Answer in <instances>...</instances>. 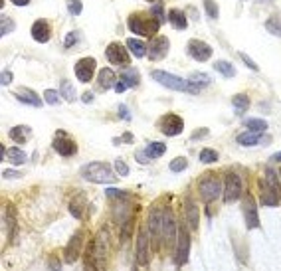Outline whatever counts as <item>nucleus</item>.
Wrapping results in <instances>:
<instances>
[{"mask_svg": "<svg viewBox=\"0 0 281 271\" xmlns=\"http://www.w3.org/2000/svg\"><path fill=\"white\" fill-rule=\"evenodd\" d=\"M107 251H109V234L105 230H101L87 247V257H85V267H103L105 259H107Z\"/></svg>", "mask_w": 281, "mask_h": 271, "instance_id": "1", "label": "nucleus"}, {"mask_svg": "<svg viewBox=\"0 0 281 271\" xmlns=\"http://www.w3.org/2000/svg\"><path fill=\"white\" fill-rule=\"evenodd\" d=\"M81 176L89 182L95 184H113L117 182L119 176H115V172L111 170V167L107 163H89L81 169Z\"/></svg>", "mask_w": 281, "mask_h": 271, "instance_id": "2", "label": "nucleus"}, {"mask_svg": "<svg viewBox=\"0 0 281 271\" xmlns=\"http://www.w3.org/2000/svg\"><path fill=\"white\" fill-rule=\"evenodd\" d=\"M151 77L155 81H159L161 85L169 87V89H175V91H184V93H198L200 89H196L194 85H190L186 79L178 77V75H173L169 71H163V69H153L151 71Z\"/></svg>", "mask_w": 281, "mask_h": 271, "instance_id": "3", "label": "nucleus"}, {"mask_svg": "<svg viewBox=\"0 0 281 271\" xmlns=\"http://www.w3.org/2000/svg\"><path fill=\"white\" fill-rule=\"evenodd\" d=\"M129 28L133 34H139V36H155L157 30L161 28V20L147 18L143 14H131L129 16Z\"/></svg>", "mask_w": 281, "mask_h": 271, "instance_id": "4", "label": "nucleus"}, {"mask_svg": "<svg viewBox=\"0 0 281 271\" xmlns=\"http://www.w3.org/2000/svg\"><path fill=\"white\" fill-rule=\"evenodd\" d=\"M198 190H200V196H202V200L206 202V204H210V202H214L220 194H222V182H220V178L214 174V172H206L202 178H200V182H198Z\"/></svg>", "mask_w": 281, "mask_h": 271, "instance_id": "5", "label": "nucleus"}, {"mask_svg": "<svg viewBox=\"0 0 281 271\" xmlns=\"http://www.w3.org/2000/svg\"><path fill=\"white\" fill-rule=\"evenodd\" d=\"M188 251H190V236L186 232V226H180L178 228V237H176V251H175L176 267H182L188 261Z\"/></svg>", "mask_w": 281, "mask_h": 271, "instance_id": "6", "label": "nucleus"}, {"mask_svg": "<svg viewBox=\"0 0 281 271\" xmlns=\"http://www.w3.org/2000/svg\"><path fill=\"white\" fill-rule=\"evenodd\" d=\"M135 253H137L139 265H149V261H151V232H149V228L139 234Z\"/></svg>", "mask_w": 281, "mask_h": 271, "instance_id": "7", "label": "nucleus"}, {"mask_svg": "<svg viewBox=\"0 0 281 271\" xmlns=\"http://www.w3.org/2000/svg\"><path fill=\"white\" fill-rule=\"evenodd\" d=\"M222 196H224V202H228V204L234 202V200H238L242 196V178L236 172H228L226 174Z\"/></svg>", "mask_w": 281, "mask_h": 271, "instance_id": "8", "label": "nucleus"}, {"mask_svg": "<svg viewBox=\"0 0 281 271\" xmlns=\"http://www.w3.org/2000/svg\"><path fill=\"white\" fill-rule=\"evenodd\" d=\"M105 56L107 60L113 64V66H119V68H129L131 66V58H129V52L123 48V44L119 42H113L107 46L105 50Z\"/></svg>", "mask_w": 281, "mask_h": 271, "instance_id": "9", "label": "nucleus"}, {"mask_svg": "<svg viewBox=\"0 0 281 271\" xmlns=\"http://www.w3.org/2000/svg\"><path fill=\"white\" fill-rule=\"evenodd\" d=\"M159 127H161V131L167 135V137H176V135H180L182 129H184V121L178 115L169 113V115H165L159 121Z\"/></svg>", "mask_w": 281, "mask_h": 271, "instance_id": "10", "label": "nucleus"}, {"mask_svg": "<svg viewBox=\"0 0 281 271\" xmlns=\"http://www.w3.org/2000/svg\"><path fill=\"white\" fill-rule=\"evenodd\" d=\"M83 237H85V232H83V230H79V232H75V234L71 236V239H70V243H68V247H66V251H64L66 263H73V261L81 255Z\"/></svg>", "mask_w": 281, "mask_h": 271, "instance_id": "11", "label": "nucleus"}, {"mask_svg": "<svg viewBox=\"0 0 281 271\" xmlns=\"http://www.w3.org/2000/svg\"><path fill=\"white\" fill-rule=\"evenodd\" d=\"M54 151L60 153L62 157H71V155H75L77 145L68 137L64 131H58L56 133V139H54Z\"/></svg>", "mask_w": 281, "mask_h": 271, "instance_id": "12", "label": "nucleus"}, {"mask_svg": "<svg viewBox=\"0 0 281 271\" xmlns=\"http://www.w3.org/2000/svg\"><path fill=\"white\" fill-rule=\"evenodd\" d=\"M95 66H97V62H95L93 58H81V60L75 64L73 71H75V75H77L79 81L89 83L91 77H93V73H95Z\"/></svg>", "mask_w": 281, "mask_h": 271, "instance_id": "13", "label": "nucleus"}, {"mask_svg": "<svg viewBox=\"0 0 281 271\" xmlns=\"http://www.w3.org/2000/svg\"><path fill=\"white\" fill-rule=\"evenodd\" d=\"M244 216H246V226H247V230L259 228V216H257L255 200H253L251 194H246V196H244Z\"/></svg>", "mask_w": 281, "mask_h": 271, "instance_id": "14", "label": "nucleus"}, {"mask_svg": "<svg viewBox=\"0 0 281 271\" xmlns=\"http://www.w3.org/2000/svg\"><path fill=\"white\" fill-rule=\"evenodd\" d=\"M169 50H171L169 38H165V36H157V38H153V42H151V46H149L147 56H149L153 62H159V60H163V58L169 54Z\"/></svg>", "mask_w": 281, "mask_h": 271, "instance_id": "15", "label": "nucleus"}, {"mask_svg": "<svg viewBox=\"0 0 281 271\" xmlns=\"http://www.w3.org/2000/svg\"><path fill=\"white\" fill-rule=\"evenodd\" d=\"M188 54L196 62H208L212 58V46L202 40H190L188 42Z\"/></svg>", "mask_w": 281, "mask_h": 271, "instance_id": "16", "label": "nucleus"}, {"mask_svg": "<svg viewBox=\"0 0 281 271\" xmlns=\"http://www.w3.org/2000/svg\"><path fill=\"white\" fill-rule=\"evenodd\" d=\"M259 190H261V204L263 206H277L279 204V188H275V186H271L265 178H261L259 180Z\"/></svg>", "mask_w": 281, "mask_h": 271, "instance_id": "17", "label": "nucleus"}, {"mask_svg": "<svg viewBox=\"0 0 281 271\" xmlns=\"http://www.w3.org/2000/svg\"><path fill=\"white\" fill-rule=\"evenodd\" d=\"M178 237V230H176V222L173 218L171 210H165V218H163V239L165 243H175Z\"/></svg>", "mask_w": 281, "mask_h": 271, "instance_id": "18", "label": "nucleus"}, {"mask_svg": "<svg viewBox=\"0 0 281 271\" xmlns=\"http://www.w3.org/2000/svg\"><path fill=\"white\" fill-rule=\"evenodd\" d=\"M163 218H165V210H159L153 206L151 216H149V232L153 239H161L163 237Z\"/></svg>", "mask_w": 281, "mask_h": 271, "instance_id": "19", "label": "nucleus"}, {"mask_svg": "<svg viewBox=\"0 0 281 271\" xmlns=\"http://www.w3.org/2000/svg\"><path fill=\"white\" fill-rule=\"evenodd\" d=\"M50 34H52V28H50L48 22H44V20L34 22V26H32V38L38 44H46L50 40Z\"/></svg>", "mask_w": 281, "mask_h": 271, "instance_id": "20", "label": "nucleus"}, {"mask_svg": "<svg viewBox=\"0 0 281 271\" xmlns=\"http://www.w3.org/2000/svg\"><path fill=\"white\" fill-rule=\"evenodd\" d=\"M261 141H263V133H257V131H247L238 135V145L242 147H253V145H259Z\"/></svg>", "mask_w": 281, "mask_h": 271, "instance_id": "21", "label": "nucleus"}, {"mask_svg": "<svg viewBox=\"0 0 281 271\" xmlns=\"http://www.w3.org/2000/svg\"><path fill=\"white\" fill-rule=\"evenodd\" d=\"M198 206L188 198L186 202H184V216H186V222H188V226L192 228V230H196L198 228Z\"/></svg>", "mask_w": 281, "mask_h": 271, "instance_id": "22", "label": "nucleus"}, {"mask_svg": "<svg viewBox=\"0 0 281 271\" xmlns=\"http://www.w3.org/2000/svg\"><path fill=\"white\" fill-rule=\"evenodd\" d=\"M16 97H18V101H22V103H28V105H32V107H42V97H38L32 89H18L16 91Z\"/></svg>", "mask_w": 281, "mask_h": 271, "instance_id": "23", "label": "nucleus"}, {"mask_svg": "<svg viewBox=\"0 0 281 271\" xmlns=\"http://www.w3.org/2000/svg\"><path fill=\"white\" fill-rule=\"evenodd\" d=\"M30 127H26V125H18V127H12L10 129V139L14 141V143H18V145H22V143H26L28 141V137H30Z\"/></svg>", "mask_w": 281, "mask_h": 271, "instance_id": "24", "label": "nucleus"}, {"mask_svg": "<svg viewBox=\"0 0 281 271\" xmlns=\"http://www.w3.org/2000/svg\"><path fill=\"white\" fill-rule=\"evenodd\" d=\"M169 20H171V24L176 28V30H184L186 26H188V20H186V14L182 12V10H178V8H173L171 12H169V16H167Z\"/></svg>", "mask_w": 281, "mask_h": 271, "instance_id": "25", "label": "nucleus"}, {"mask_svg": "<svg viewBox=\"0 0 281 271\" xmlns=\"http://www.w3.org/2000/svg\"><path fill=\"white\" fill-rule=\"evenodd\" d=\"M99 85H101L103 89L115 87V85H117V75H115V71L109 69V68H103V69L99 71Z\"/></svg>", "mask_w": 281, "mask_h": 271, "instance_id": "26", "label": "nucleus"}, {"mask_svg": "<svg viewBox=\"0 0 281 271\" xmlns=\"http://www.w3.org/2000/svg\"><path fill=\"white\" fill-rule=\"evenodd\" d=\"M127 50L135 56V58H145L147 56V52H149V48L140 42V40H135V38H129L127 40Z\"/></svg>", "mask_w": 281, "mask_h": 271, "instance_id": "27", "label": "nucleus"}, {"mask_svg": "<svg viewBox=\"0 0 281 271\" xmlns=\"http://www.w3.org/2000/svg\"><path fill=\"white\" fill-rule=\"evenodd\" d=\"M188 83H190V85H194L196 89H204V87H208V85L212 83V79H210V75H208V73L194 71V73H190Z\"/></svg>", "mask_w": 281, "mask_h": 271, "instance_id": "28", "label": "nucleus"}, {"mask_svg": "<svg viewBox=\"0 0 281 271\" xmlns=\"http://www.w3.org/2000/svg\"><path fill=\"white\" fill-rule=\"evenodd\" d=\"M2 153H4V157L12 163V165H16V167H20V165H24L26 163V153L24 151H20V149H16V147H12V149H2Z\"/></svg>", "mask_w": 281, "mask_h": 271, "instance_id": "29", "label": "nucleus"}, {"mask_svg": "<svg viewBox=\"0 0 281 271\" xmlns=\"http://www.w3.org/2000/svg\"><path fill=\"white\" fill-rule=\"evenodd\" d=\"M121 83H125L127 89L129 87H137L139 85V71L133 69V68H125V71L121 73Z\"/></svg>", "mask_w": 281, "mask_h": 271, "instance_id": "30", "label": "nucleus"}, {"mask_svg": "<svg viewBox=\"0 0 281 271\" xmlns=\"http://www.w3.org/2000/svg\"><path fill=\"white\" fill-rule=\"evenodd\" d=\"M85 208H87V204H85V198L83 196H75L71 202H70V212H71V216H75V218H83V212H85Z\"/></svg>", "mask_w": 281, "mask_h": 271, "instance_id": "31", "label": "nucleus"}, {"mask_svg": "<svg viewBox=\"0 0 281 271\" xmlns=\"http://www.w3.org/2000/svg\"><path fill=\"white\" fill-rule=\"evenodd\" d=\"M232 105H234V109L238 111V115H242V113H246L247 107H249V97H247L246 93H238V95L232 97Z\"/></svg>", "mask_w": 281, "mask_h": 271, "instance_id": "32", "label": "nucleus"}, {"mask_svg": "<svg viewBox=\"0 0 281 271\" xmlns=\"http://www.w3.org/2000/svg\"><path fill=\"white\" fill-rule=\"evenodd\" d=\"M145 153H147L149 159H159V157H163V155L167 153V145H165V143H159V141L149 143V147L145 149Z\"/></svg>", "mask_w": 281, "mask_h": 271, "instance_id": "33", "label": "nucleus"}, {"mask_svg": "<svg viewBox=\"0 0 281 271\" xmlns=\"http://www.w3.org/2000/svg\"><path fill=\"white\" fill-rule=\"evenodd\" d=\"M14 206H6V212H4V228H6V234H8V237L12 239V236H14Z\"/></svg>", "mask_w": 281, "mask_h": 271, "instance_id": "34", "label": "nucleus"}, {"mask_svg": "<svg viewBox=\"0 0 281 271\" xmlns=\"http://www.w3.org/2000/svg\"><path fill=\"white\" fill-rule=\"evenodd\" d=\"M265 28H267L269 34L281 38V16H277V14H275V16H269V18L265 20Z\"/></svg>", "mask_w": 281, "mask_h": 271, "instance_id": "35", "label": "nucleus"}, {"mask_svg": "<svg viewBox=\"0 0 281 271\" xmlns=\"http://www.w3.org/2000/svg\"><path fill=\"white\" fill-rule=\"evenodd\" d=\"M214 69H216L218 73H222L224 77H234V75H236L234 66H232L230 62H226V60H218V62L214 64Z\"/></svg>", "mask_w": 281, "mask_h": 271, "instance_id": "36", "label": "nucleus"}, {"mask_svg": "<svg viewBox=\"0 0 281 271\" xmlns=\"http://www.w3.org/2000/svg\"><path fill=\"white\" fill-rule=\"evenodd\" d=\"M60 93H62V97L66 99V101H75V87L71 85V81H68V79H62V83H60Z\"/></svg>", "mask_w": 281, "mask_h": 271, "instance_id": "37", "label": "nucleus"}, {"mask_svg": "<svg viewBox=\"0 0 281 271\" xmlns=\"http://www.w3.org/2000/svg\"><path fill=\"white\" fill-rule=\"evenodd\" d=\"M133 230H135V218L131 216V218H127L125 222H123V228H121V243H127L129 239H131V236H133Z\"/></svg>", "mask_w": 281, "mask_h": 271, "instance_id": "38", "label": "nucleus"}, {"mask_svg": "<svg viewBox=\"0 0 281 271\" xmlns=\"http://www.w3.org/2000/svg\"><path fill=\"white\" fill-rule=\"evenodd\" d=\"M246 127L247 131H257V133H263L267 129V123L263 119H247L246 121Z\"/></svg>", "mask_w": 281, "mask_h": 271, "instance_id": "39", "label": "nucleus"}, {"mask_svg": "<svg viewBox=\"0 0 281 271\" xmlns=\"http://www.w3.org/2000/svg\"><path fill=\"white\" fill-rule=\"evenodd\" d=\"M0 22H2V26H0V34L2 36H8L14 28H16V24H14V20L12 18H8L6 14H2V18H0Z\"/></svg>", "mask_w": 281, "mask_h": 271, "instance_id": "40", "label": "nucleus"}, {"mask_svg": "<svg viewBox=\"0 0 281 271\" xmlns=\"http://www.w3.org/2000/svg\"><path fill=\"white\" fill-rule=\"evenodd\" d=\"M204 10H206V14H208L210 20H218L220 10H218V4L214 2V0H206V2H204Z\"/></svg>", "mask_w": 281, "mask_h": 271, "instance_id": "41", "label": "nucleus"}, {"mask_svg": "<svg viewBox=\"0 0 281 271\" xmlns=\"http://www.w3.org/2000/svg\"><path fill=\"white\" fill-rule=\"evenodd\" d=\"M200 161L206 163V165H212V163L218 161V153L212 151V149H202V151H200Z\"/></svg>", "mask_w": 281, "mask_h": 271, "instance_id": "42", "label": "nucleus"}, {"mask_svg": "<svg viewBox=\"0 0 281 271\" xmlns=\"http://www.w3.org/2000/svg\"><path fill=\"white\" fill-rule=\"evenodd\" d=\"M186 167H188V161H186L184 157H176V159L171 161V165H169V169H171L173 172H182Z\"/></svg>", "mask_w": 281, "mask_h": 271, "instance_id": "43", "label": "nucleus"}, {"mask_svg": "<svg viewBox=\"0 0 281 271\" xmlns=\"http://www.w3.org/2000/svg\"><path fill=\"white\" fill-rule=\"evenodd\" d=\"M81 10H83L81 0H70V2H68V12H70L71 16H79Z\"/></svg>", "mask_w": 281, "mask_h": 271, "instance_id": "44", "label": "nucleus"}, {"mask_svg": "<svg viewBox=\"0 0 281 271\" xmlns=\"http://www.w3.org/2000/svg\"><path fill=\"white\" fill-rule=\"evenodd\" d=\"M44 101L50 103V105H56V103L60 101V93H58L56 89H46V91H44Z\"/></svg>", "mask_w": 281, "mask_h": 271, "instance_id": "45", "label": "nucleus"}, {"mask_svg": "<svg viewBox=\"0 0 281 271\" xmlns=\"http://www.w3.org/2000/svg\"><path fill=\"white\" fill-rule=\"evenodd\" d=\"M115 172H117L119 176H129V167H127V163H123L121 159L115 161Z\"/></svg>", "mask_w": 281, "mask_h": 271, "instance_id": "46", "label": "nucleus"}, {"mask_svg": "<svg viewBox=\"0 0 281 271\" xmlns=\"http://www.w3.org/2000/svg\"><path fill=\"white\" fill-rule=\"evenodd\" d=\"M105 194H107L109 198H127L125 190H117V188H107V190H105Z\"/></svg>", "mask_w": 281, "mask_h": 271, "instance_id": "47", "label": "nucleus"}, {"mask_svg": "<svg viewBox=\"0 0 281 271\" xmlns=\"http://www.w3.org/2000/svg\"><path fill=\"white\" fill-rule=\"evenodd\" d=\"M240 58L244 60V64H246V66H247L251 71H257V69H259V68H257V64H255V62L249 58V56H246V54H240Z\"/></svg>", "mask_w": 281, "mask_h": 271, "instance_id": "48", "label": "nucleus"}, {"mask_svg": "<svg viewBox=\"0 0 281 271\" xmlns=\"http://www.w3.org/2000/svg\"><path fill=\"white\" fill-rule=\"evenodd\" d=\"M75 42H77V32H70L68 38H66V42H64V46H66V48H71Z\"/></svg>", "mask_w": 281, "mask_h": 271, "instance_id": "49", "label": "nucleus"}, {"mask_svg": "<svg viewBox=\"0 0 281 271\" xmlns=\"http://www.w3.org/2000/svg\"><path fill=\"white\" fill-rule=\"evenodd\" d=\"M2 85H10L12 83V79H14V75H12V71H2Z\"/></svg>", "mask_w": 281, "mask_h": 271, "instance_id": "50", "label": "nucleus"}, {"mask_svg": "<svg viewBox=\"0 0 281 271\" xmlns=\"http://www.w3.org/2000/svg\"><path fill=\"white\" fill-rule=\"evenodd\" d=\"M151 14L153 16H157V20H165V16H163V8H161V4H157V6H153V10H151Z\"/></svg>", "mask_w": 281, "mask_h": 271, "instance_id": "51", "label": "nucleus"}, {"mask_svg": "<svg viewBox=\"0 0 281 271\" xmlns=\"http://www.w3.org/2000/svg\"><path fill=\"white\" fill-rule=\"evenodd\" d=\"M2 176H4V178H20L22 174H20L18 170H4V172H2Z\"/></svg>", "mask_w": 281, "mask_h": 271, "instance_id": "52", "label": "nucleus"}, {"mask_svg": "<svg viewBox=\"0 0 281 271\" xmlns=\"http://www.w3.org/2000/svg\"><path fill=\"white\" fill-rule=\"evenodd\" d=\"M147 159H149V157H147V153H137V161H139V163H143V165H147V163H149Z\"/></svg>", "mask_w": 281, "mask_h": 271, "instance_id": "53", "label": "nucleus"}, {"mask_svg": "<svg viewBox=\"0 0 281 271\" xmlns=\"http://www.w3.org/2000/svg\"><path fill=\"white\" fill-rule=\"evenodd\" d=\"M208 135V129H202V131H196L194 135H192V139H198V137H206Z\"/></svg>", "mask_w": 281, "mask_h": 271, "instance_id": "54", "label": "nucleus"}, {"mask_svg": "<svg viewBox=\"0 0 281 271\" xmlns=\"http://www.w3.org/2000/svg\"><path fill=\"white\" fill-rule=\"evenodd\" d=\"M119 113H121V117H125V119H129V117H131V115H129V109H127L125 105H121V107H119Z\"/></svg>", "mask_w": 281, "mask_h": 271, "instance_id": "55", "label": "nucleus"}, {"mask_svg": "<svg viewBox=\"0 0 281 271\" xmlns=\"http://www.w3.org/2000/svg\"><path fill=\"white\" fill-rule=\"evenodd\" d=\"M269 161H271V163H281V151H279V153H275V155H271V157H269Z\"/></svg>", "mask_w": 281, "mask_h": 271, "instance_id": "56", "label": "nucleus"}, {"mask_svg": "<svg viewBox=\"0 0 281 271\" xmlns=\"http://www.w3.org/2000/svg\"><path fill=\"white\" fill-rule=\"evenodd\" d=\"M12 4H16V6H26V4H30V0H12Z\"/></svg>", "mask_w": 281, "mask_h": 271, "instance_id": "57", "label": "nucleus"}, {"mask_svg": "<svg viewBox=\"0 0 281 271\" xmlns=\"http://www.w3.org/2000/svg\"><path fill=\"white\" fill-rule=\"evenodd\" d=\"M91 101H93V93H89V91L83 93V103H91Z\"/></svg>", "mask_w": 281, "mask_h": 271, "instance_id": "58", "label": "nucleus"}, {"mask_svg": "<svg viewBox=\"0 0 281 271\" xmlns=\"http://www.w3.org/2000/svg\"><path fill=\"white\" fill-rule=\"evenodd\" d=\"M147 2H161V0H147Z\"/></svg>", "mask_w": 281, "mask_h": 271, "instance_id": "59", "label": "nucleus"}, {"mask_svg": "<svg viewBox=\"0 0 281 271\" xmlns=\"http://www.w3.org/2000/svg\"><path fill=\"white\" fill-rule=\"evenodd\" d=\"M277 174H279V178H281V169H279V172H277Z\"/></svg>", "mask_w": 281, "mask_h": 271, "instance_id": "60", "label": "nucleus"}]
</instances>
